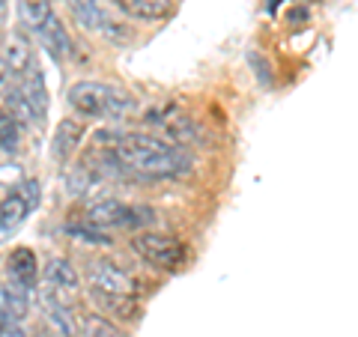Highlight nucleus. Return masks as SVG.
<instances>
[{
    "mask_svg": "<svg viewBox=\"0 0 358 337\" xmlns=\"http://www.w3.org/2000/svg\"><path fill=\"white\" fill-rule=\"evenodd\" d=\"M114 155L122 171L150 176V179H173L192 171V155L179 143H167L155 134L143 131H117L110 147L105 150Z\"/></svg>",
    "mask_w": 358,
    "mask_h": 337,
    "instance_id": "1",
    "label": "nucleus"
},
{
    "mask_svg": "<svg viewBox=\"0 0 358 337\" xmlns=\"http://www.w3.org/2000/svg\"><path fill=\"white\" fill-rule=\"evenodd\" d=\"M69 105L75 114L81 117H102V120H120L131 114L138 102L134 96H129L126 89H117V87H108V84H96V81H81L69 89Z\"/></svg>",
    "mask_w": 358,
    "mask_h": 337,
    "instance_id": "2",
    "label": "nucleus"
},
{
    "mask_svg": "<svg viewBox=\"0 0 358 337\" xmlns=\"http://www.w3.org/2000/svg\"><path fill=\"white\" fill-rule=\"evenodd\" d=\"M84 221L93 227H143V224H152L155 215L147 206H126L114 197H105L87 206Z\"/></svg>",
    "mask_w": 358,
    "mask_h": 337,
    "instance_id": "3",
    "label": "nucleus"
},
{
    "mask_svg": "<svg viewBox=\"0 0 358 337\" xmlns=\"http://www.w3.org/2000/svg\"><path fill=\"white\" fill-rule=\"evenodd\" d=\"M131 245L143 260L159 266V268H176L185 260L182 242L173 239V236H164V233H141V236L131 239Z\"/></svg>",
    "mask_w": 358,
    "mask_h": 337,
    "instance_id": "4",
    "label": "nucleus"
},
{
    "mask_svg": "<svg viewBox=\"0 0 358 337\" xmlns=\"http://www.w3.org/2000/svg\"><path fill=\"white\" fill-rule=\"evenodd\" d=\"M90 280H93V289H102V293H122V296L134 293V278L108 260L90 263Z\"/></svg>",
    "mask_w": 358,
    "mask_h": 337,
    "instance_id": "5",
    "label": "nucleus"
},
{
    "mask_svg": "<svg viewBox=\"0 0 358 337\" xmlns=\"http://www.w3.org/2000/svg\"><path fill=\"white\" fill-rule=\"evenodd\" d=\"M84 122L81 120H75V117H66L60 120V126L57 131H54V143H51V155H54V162H66L69 155L81 147V141H84Z\"/></svg>",
    "mask_w": 358,
    "mask_h": 337,
    "instance_id": "6",
    "label": "nucleus"
},
{
    "mask_svg": "<svg viewBox=\"0 0 358 337\" xmlns=\"http://www.w3.org/2000/svg\"><path fill=\"white\" fill-rule=\"evenodd\" d=\"M36 33H39L42 48H48V54H51L54 60H66V57L72 54V39H69V33H66L63 21L54 15V13L45 18V24H42Z\"/></svg>",
    "mask_w": 358,
    "mask_h": 337,
    "instance_id": "7",
    "label": "nucleus"
},
{
    "mask_svg": "<svg viewBox=\"0 0 358 337\" xmlns=\"http://www.w3.org/2000/svg\"><path fill=\"white\" fill-rule=\"evenodd\" d=\"M3 60H6L9 72H13L15 78H21L27 69H33V66H36V60H33V48H30L27 36H21V33H9Z\"/></svg>",
    "mask_w": 358,
    "mask_h": 337,
    "instance_id": "8",
    "label": "nucleus"
},
{
    "mask_svg": "<svg viewBox=\"0 0 358 337\" xmlns=\"http://www.w3.org/2000/svg\"><path fill=\"white\" fill-rule=\"evenodd\" d=\"M0 313H3V320H24L27 313H30V299H27V287H21V284H6V287H0Z\"/></svg>",
    "mask_w": 358,
    "mask_h": 337,
    "instance_id": "9",
    "label": "nucleus"
},
{
    "mask_svg": "<svg viewBox=\"0 0 358 337\" xmlns=\"http://www.w3.org/2000/svg\"><path fill=\"white\" fill-rule=\"evenodd\" d=\"M6 268H9V275H13L15 284H21V287L36 284L39 268H36V254H33L30 248H15L13 254H9Z\"/></svg>",
    "mask_w": 358,
    "mask_h": 337,
    "instance_id": "10",
    "label": "nucleus"
},
{
    "mask_svg": "<svg viewBox=\"0 0 358 337\" xmlns=\"http://www.w3.org/2000/svg\"><path fill=\"white\" fill-rule=\"evenodd\" d=\"M114 3L129 18H141V21H155L167 15V9H171V0H114Z\"/></svg>",
    "mask_w": 358,
    "mask_h": 337,
    "instance_id": "11",
    "label": "nucleus"
},
{
    "mask_svg": "<svg viewBox=\"0 0 358 337\" xmlns=\"http://www.w3.org/2000/svg\"><path fill=\"white\" fill-rule=\"evenodd\" d=\"M93 299H96V305L102 308V310L114 313V317H120V320H134V317H138V301H134L131 296L102 293V289H93Z\"/></svg>",
    "mask_w": 358,
    "mask_h": 337,
    "instance_id": "12",
    "label": "nucleus"
},
{
    "mask_svg": "<svg viewBox=\"0 0 358 337\" xmlns=\"http://www.w3.org/2000/svg\"><path fill=\"white\" fill-rule=\"evenodd\" d=\"M63 3L72 13L75 24L81 30H99V27H102L105 15H102V9H99L96 0H63Z\"/></svg>",
    "mask_w": 358,
    "mask_h": 337,
    "instance_id": "13",
    "label": "nucleus"
},
{
    "mask_svg": "<svg viewBox=\"0 0 358 337\" xmlns=\"http://www.w3.org/2000/svg\"><path fill=\"white\" fill-rule=\"evenodd\" d=\"M45 278H48V284L54 289H78V272L75 266L69 260H63V257H57V260H51L48 266H45Z\"/></svg>",
    "mask_w": 358,
    "mask_h": 337,
    "instance_id": "14",
    "label": "nucleus"
},
{
    "mask_svg": "<svg viewBox=\"0 0 358 337\" xmlns=\"http://www.w3.org/2000/svg\"><path fill=\"white\" fill-rule=\"evenodd\" d=\"M51 15V0H18V18L30 30H39Z\"/></svg>",
    "mask_w": 358,
    "mask_h": 337,
    "instance_id": "15",
    "label": "nucleus"
},
{
    "mask_svg": "<svg viewBox=\"0 0 358 337\" xmlns=\"http://www.w3.org/2000/svg\"><path fill=\"white\" fill-rule=\"evenodd\" d=\"M27 203L21 200V194H9L3 203H0V230L9 233V230H15L21 221L27 218Z\"/></svg>",
    "mask_w": 358,
    "mask_h": 337,
    "instance_id": "16",
    "label": "nucleus"
},
{
    "mask_svg": "<svg viewBox=\"0 0 358 337\" xmlns=\"http://www.w3.org/2000/svg\"><path fill=\"white\" fill-rule=\"evenodd\" d=\"M81 337H126L105 317H81Z\"/></svg>",
    "mask_w": 358,
    "mask_h": 337,
    "instance_id": "17",
    "label": "nucleus"
},
{
    "mask_svg": "<svg viewBox=\"0 0 358 337\" xmlns=\"http://www.w3.org/2000/svg\"><path fill=\"white\" fill-rule=\"evenodd\" d=\"M18 122L9 117V110H0V147L6 152H15L18 150Z\"/></svg>",
    "mask_w": 358,
    "mask_h": 337,
    "instance_id": "18",
    "label": "nucleus"
},
{
    "mask_svg": "<svg viewBox=\"0 0 358 337\" xmlns=\"http://www.w3.org/2000/svg\"><path fill=\"white\" fill-rule=\"evenodd\" d=\"M66 233L75 236V239L84 242V245H110L108 233H102V227H93V224H84V227H78V224H69V227H66Z\"/></svg>",
    "mask_w": 358,
    "mask_h": 337,
    "instance_id": "19",
    "label": "nucleus"
},
{
    "mask_svg": "<svg viewBox=\"0 0 358 337\" xmlns=\"http://www.w3.org/2000/svg\"><path fill=\"white\" fill-rule=\"evenodd\" d=\"M248 63L254 66V72H257V78H260V84H272V69H268V63H266V57H260L257 51H251L248 54Z\"/></svg>",
    "mask_w": 358,
    "mask_h": 337,
    "instance_id": "20",
    "label": "nucleus"
},
{
    "mask_svg": "<svg viewBox=\"0 0 358 337\" xmlns=\"http://www.w3.org/2000/svg\"><path fill=\"white\" fill-rule=\"evenodd\" d=\"M21 200L27 203V209H33V206L39 203V182H36V179L24 182V188H21Z\"/></svg>",
    "mask_w": 358,
    "mask_h": 337,
    "instance_id": "21",
    "label": "nucleus"
},
{
    "mask_svg": "<svg viewBox=\"0 0 358 337\" xmlns=\"http://www.w3.org/2000/svg\"><path fill=\"white\" fill-rule=\"evenodd\" d=\"M0 337H27L24 329L13 320H0Z\"/></svg>",
    "mask_w": 358,
    "mask_h": 337,
    "instance_id": "22",
    "label": "nucleus"
},
{
    "mask_svg": "<svg viewBox=\"0 0 358 337\" xmlns=\"http://www.w3.org/2000/svg\"><path fill=\"white\" fill-rule=\"evenodd\" d=\"M13 78H15V75H13V72H9V66H6V60H3V57H0V96H3V93H6V89H9V87H13Z\"/></svg>",
    "mask_w": 358,
    "mask_h": 337,
    "instance_id": "23",
    "label": "nucleus"
},
{
    "mask_svg": "<svg viewBox=\"0 0 358 337\" xmlns=\"http://www.w3.org/2000/svg\"><path fill=\"white\" fill-rule=\"evenodd\" d=\"M18 179H21V171H18V164H13V182H18ZM0 182H9L6 171H0Z\"/></svg>",
    "mask_w": 358,
    "mask_h": 337,
    "instance_id": "24",
    "label": "nucleus"
}]
</instances>
